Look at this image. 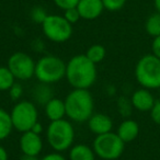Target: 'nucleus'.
Masks as SVG:
<instances>
[{
    "label": "nucleus",
    "instance_id": "2eb2a0df",
    "mask_svg": "<svg viewBox=\"0 0 160 160\" xmlns=\"http://www.w3.org/2000/svg\"><path fill=\"white\" fill-rule=\"evenodd\" d=\"M118 137L126 144V142H131L135 139L139 134V126H138L137 122L134 120H125L120 124L118 128Z\"/></svg>",
    "mask_w": 160,
    "mask_h": 160
},
{
    "label": "nucleus",
    "instance_id": "423d86ee",
    "mask_svg": "<svg viewBox=\"0 0 160 160\" xmlns=\"http://www.w3.org/2000/svg\"><path fill=\"white\" fill-rule=\"evenodd\" d=\"M13 128L20 133L31 131L32 127L38 122V112L35 104L31 101H19L12 108L11 112Z\"/></svg>",
    "mask_w": 160,
    "mask_h": 160
},
{
    "label": "nucleus",
    "instance_id": "2f4dec72",
    "mask_svg": "<svg viewBox=\"0 0 160 160\" xmlns=\"http://www.w3.org/2000/svg\"><path fill=\"white\" fill-rule=\"evenodd\" d=\"M0 160H8V152L5 147L0 145Z\"/></svg>",
    "mask_w": 160,
    "mask_h": 160
},
{
    "label": "nucleus",
    "instance_id": "1a4fd4ad",
    "mask_svg": "<svg viewBox=\"0 0 160 160\" xmlns=\"http://www.w3.org/2000/svg\"><path fill=\"white\" fill-rule=\"evenodd\" d=\"M35 64L33 58L23 52H16L8 59L7 67L10 69L16 79L29 80L35 73Z\"/></svg>",
    "mask_w": 160,
    "mask_h": 160
},
{
    "label": "nucleus",
    "instance_id": "7ed1b4c3",
    "mask_svg": "<svg viewBox=\"0 0 160 160\" xmlns=\"http://www.w3.org/2000/svg\"><path fill=\"white\" fill-rule=\"evenodd\" d=\"M46 139L56 152L66 151L72 146L75 140V128L72 124L65 118L54 121L49 123L46 129Z\"/></svg>",
    "mask_w": 160,
    "mask_h": 160
},
{
    "label": "nucleus",
    "instance_id": "20e7f679",
    "mask_svg": "<svg viewBox=\"0 0 160 160\" xmlns=\"http://www.w3.org/2000/svg\"><path fill=\"white\" fill-rule=\"evenodd\" d=\"M34 76L41 83L53 85L66 76V64L57 56L45 55L36 62Z\"/></svg>",
    "mask_w": 160,
    "mask_h": 160
},
{
    "label": "nucleus",
    "instance_id": "ddd939ff",
    "mask_svg": "<svg viewBox=\"0 0 160 160\" xmlns=\"http://www.w3.org/2000/svg\"><path fill=\"white\" fill-rule=\"evenodd\" d=\"M131 102L133 108L142 112L151 111L152 107L155 105V100L150 92L147 89H139L136 90L131 98Z\"/></svg>",
    "mask_w": 160,
    "mask_h": 160
},
{
    "label": "nucleus",
    "instance_id": "a878e982",
    "mask_svg": "<svg viewBox=\"0 0 160 160\" xmlns=\"http://www.w3.org/2000/svg\"><path fill=\"white\" fill-rule=\"evenodd\" d=\"M54 3L62 10H68L70 8H76L80 0H53Z\"/></svg>",
    "mask_w": 160,
    "mask_h": 160
},
{
    "label": "nucleus",
    "instance_id": "f257e3e1",
    "mask_svg": "<svg viewBox=\"0 0 160 160\" xmlns=\"http://www.w3.org/2000/svg\"><path fill=\"white\" fill-rule=\"evenodd\" d=\"M66 79L73 89H89L97 80V67L85 54L76 55L66 64Z\"/></svg>",
    "mask_w": 160,
    "mask_h": 160
},
{
    "label": "nucleus",
    "instance_id": "b1692460",
    "mask_svg": "<svg viewBox=\"0 0 160 160\" xmlns=\"http://www.w3.org/2000/svg\"><path fill=\"white\" fill-rule=\"evenodd\" d=\"M47 16H48V14L46 13L45 9L42 7H35V8H33L31 11V19L34 22L41 23V24L44 22V20L46 19Z\"/></svg>",
    "mask_w": 160,
    "mask_h": 160
},
{
    "label": "nucleus",
    "instance_id": "412c9836",
    "mask_svg": "<svg viewBox=\"0 0 160 160\" xmlns=\"http://www.w3.org/2000/svg\"><path fill=\"white\" fill-rule=\"evenodd\" d=\"M105 54H107V51H105L104 46H102V45H100V44H94L88 48L87 53H86L85 55L87 56L93 64L97 65L104 59Z\"/></svg>",
    "mask_w": 160,
    "mask_h": 160
},
{
    "label": "nucleus",
    "instance_id": "39448f33",
    "mask_svg": "<svg viewBox=\"0 0 160 160\" xmlns=\"http://www.w3.org/2000/svg\"><path fill=\"white\" fill-rule=\"evenodd\" d=\"M135 77L145 89L160 88V59L153 54L145 55L136 65Z\"/></svg>",
    "mask_w": 160,
    "mask_h": 160
},
{
    "label": "nucleus",
    "instance_id": "dca6fc26",
    "mask_svg": "<svg viewBox=\"0 0 160 160\" xmlns=\"http://www.w3.org/2000/svg\"><path fill=\"white\" fill-rule=\"evenodd\" d=\"M69 160H96V153L91 147L78 144L69 150Z\"/></svg>",
    "mask_w": 160,
    "mask_h": 160
},
{
    "label": "nucleus",
    "instance_id": "c756f323",
    "mask_svg": "<svg viewBox=\"0 0 160 160\" xmlns=\"http://www.w3.org/2000/svg\"><path fill=\"white\" fill-rule=\"evenodd\" d=\"M40 160H66V158L62 155H60V152H51L48 155L44 156L43 158H41Z\"/></svg>",
    "mask_w": 160,
    "mask_h": 160
},
{
    "label": "nucleus",
    "instance_id": "7c9ffc66",
    "mask_svg": "<svg viewBox=\"0 0 160 160\" xmlns=\"http://www.w3.org/2000/svg\"><path fill=\"white\" fill-rule=\"evenodd\" d=\"M31 131H32V132H34V133H36V134H40V135H41V133L43 132V126H42V124H41L40 122H38L35 125H34L33 127H32Z\"/></svg>",
    "mask_w": 160,
    "mask_h": 160
},
{
    "label": "nucleus",
    "instance_id": "9b49d317",
    "mask_svg": "<svg viewBox=\"0 0 160 160\" xmlns=\"http://www.w3.org/2000/svg\"><path fill=\"white\" fill-rule=\"evenodd\" d=\"M80 18L85 20H96L102 14L104 7L102 0H80L77 5Z\"/></svg>",
    "mask_w": 160,
    "mask_h": 160
},
{
    "label": "nucleus",
    "instance_id": "4468645a",
    "mask_svg": "<svg viewBox=\"0 0 160 160\" xmlns=\"http://www.w3.org/2000/svg\"><path fill=\"white\" fill-rule=\"evenodd\" d=\"M45 115L51 122L59 121L66 116V107L65 101L58 98H52L46 104L44 105Z\"/></svg>",
    "mask_w": 160,
    "mask_h": 160
},
{
    "label": "nucleus",
    "instance_id": "9d476101",
    "mask_svg": "<svg viewBox=\"0 0 160 160\" xmlns=\"http://www.w3.org/2000/svg\"><path fill=\"white\" fill-rule=\"evenodd\" d=\"M19 144H20L22 155L36 156L38 157L43 149V139L41 135L32 131L22 133Z\"/></svg>",
    "mask_w": 160,
    "mask_h": 160
},
{
    "label": "nucleus",
    "instance_id": "f8f14e48",
    "mask_svg": "<svg viewBox=\"0 0 160 160\" xmlns=\"http://www.w3.org/2000/svg\"><path fill=\"white\" fill-rule=\"evenodd\" d=\"M87 122L90 132L93 133L96 136L110 133L113 128L112 118L109 115L103 113H93Z\"/></svg>",
    "mask_w": 160,
    "mask_h": 160
},
{
    "label": "nucleus",
    "instance_id": "cd10ccee",
    "mask_svg": "<svg viewBox=\"0 0 160 160\" xmlns=\"http://www.w3.org/2000/svg\"><path fill=\"white\" fill-rule=\"evenodd\" d=\"M150 115L153 122H155L156 124L160 125V101L155 103V105H153L150 111Z\"/></svg>",
    "mask_w": 160,
    "mask_h": 160
},
{
    "label": "nucleus",
    "instance_id": "6e6552de",
    "mask_svg": "<svg viewBox=\"0 0 160 160\" xmlns=\"http://www.w3.org/2000/svg\"><path fill=\"white\" fill-rule=\"evenodd\" d=\"M42 30L44 35L54 43H64L72 35V24L59 14H48L42 23Z\"/></svg>",
    "mask_w": 160,
    "mask_h": 160
},
{
    "label": "nucleus",
    "instance_id": "0eeeda50",
    "mask_svg": "<svg viewBox=\"0 0 160 160\" xmlns=\"http://www.w3.org/2000/svg\"><path fill=\"white\" fill-rule=\"evenodd\" d=\"M125 142L116 133H107L94 138L92 149L96 156L103 160H115L122 156Z\"/></svg>",
    "mask_w": 160,
    "mask_h": 160
},
{
    "label": "nucleus",
    "instance_id": "f03ea898",
    "mask_svg": "<svg viewBox=\"0 0 160 160\" xmlns=\"http://www.w3.org/2000/svg\"><path fill=\"white\" fill-rule=\"evenodd\" d=\"M64 101L66 116L73 122H87L94 113V100L88 89H73Z\"/></svg>",
    "mask_w": 160,
    "mask_h": 160
},
{
    "label": "nucleus",
    "instance_id": "4be33fe9",
    "mask_svg": "<svg viewBox=\"0 0 160 160\" xmlns=\"http://www.w3.org/2000/svg\"><path fill=\"white\" fill-rule=\"evenodd\" d=\"M103 7L105 10L115 12L121 10L126 3V0H102Z\"/></svg>",
    "mask_w": 160,
    "mask_h": 160
},
{
    "label": "nucleus",
    "instance_id": "bb28decb",
    "mask_svg": "<svg viewBox=\"0 0 160 160\" xmlns=\"http://www.w3.org/2000/svg\"><path fill=\"white\" fill-rule=\"evenodd\" d=\"M9 94L13 101H19L23 96V87L20 83L16 82L9 90Z\"/></svg>",
    "mask_w": 160,
    "mask_h": 160
},
{
    "label": "nucleus",
    "instance_id": "473e14b6",
    "mask_svg": "<svg viewBox=\"0 0 160 160\" xmlns=\"http://www.w3.org/2000/svg\"><path fill=\"white\" fill-rule=\"evenodd\" d=\"M20 160H40L36 156H29V155H22Z\"/></svg>",
    "mask_w": 160,
    "mask_h": 160
},
{
    "label": "nucleus",
    "instance_id": "72a5a7b5",
    "mask_svg": "<svg viewBox=\"0 0 160 160\" xmlns=\"http://www.w3.org/2000/svg\"><path fill=\"white\" fill-rule=\"evenodd\" d=\"M155 8L157 10V12L160 13V0H155Z\"/></svg>",
    "mask_w": 160,
    "mask_h": 160
},
{
    "label": "nucleus",
    "instance_id": "393cba45",
    "mask_svg": "<svg viewBox=\"0 0 160 160\" xmlns=\"http://www.w3.org/2000/svg\"><path fill=\"white\" fill-rule=\"evenodd\" d=\"M64 18L66 19L69 23H71V24L78 22V21L81 19V18H80L79 12H78L77 7H76V8H70V9H68V10H65Z\"/></svg>",
    "mask_w": 160,
    "mask_h": 160
},
{
    "label": "nucleus",
    "instance_id": "f3484780",
    "mask_svg": "<svg viewBox=\"0 0 160 160\" xmlns=\"http://www.w3.org/2000/svg\"><path fill=\"white\" fill-rule=\"evenodd\" d=\"M13 129L11 115L6 110L0 109V140H3L11 134Z\"/></svg>",
    "mask_w": 160,
    "mask_h": 160
},
{
    "label": "nucleus",
    "instance_id": "a211bd4d",
    "mask_svg": "<svg viewBox=\"0 0 160 160\" xmlns=\"http://www.w3.org/2000/svg\"><path fill=\"white\" fill-rule=\"evenodd\" d=\"M16 83V77L8 67L0 66V92L9 91Z\"/></svg>",
    "mask_w": 160,
    "mask_h": 160
},
{
    "label": "nucleus",
    "instance_id": "c85d7f7f",
    "mask_svg": "<svg viewBox=\"0 0 160 160\" xmlns=\"http://www.w3.org/2000/svg\"><path fill=\"white\" fill-rule=\"evenodd\" d=\"M151 48H152L153 55L160 59V36H157V38H153Z\"/></svg>",
    "mask_w": 160,
    "mask_h": 160
},
{
    "label": "nucleus",
    "instance_id": "5701e85b",
    "mask_svg": "<svg viewBox=\"0 0 160 160\" xmlns=\"http://www.w3.org/2000/svg\"><path fill=\"white\" fill-rule=\"evenodd\" d=\"M132 104L131 100L126 99L125 97H121L118 101V112L122 114L123 116H128L132 112Z\"/></svg>",
    "mask_w": 160,
    "mask_h": 160
},
{
    "label": "nucleus",
    "instance_id": "aec40b11",
    "mask_svg": "<svg viewBox=\"0 0 160 160\" xmlns=\"http://www.w3.org/2000/svg\"><path fill=\"white\" fill-rule=\"evenodd\" d=\"M146 32L153 38L160 36V13H153L147 19L146 24H145Z\"/></svg>",
    "mask_w": 160,
    "mask_h": 160
},
{
    "label": "nucleus",
    "instance_id": "6ab92c4d",
    "mask_svg": "<svg viewBox=\"0 0 160 160\" xmlns=\"http://www.w3.org/2000/svg\"><path fill=\"white\" fill-rule=\"evenodd\" d=\"M33 97L35 101L40 104H46L53 97V91L49 88V85H45V83H41L40 86L35 88L33 92Z\"/></svg>",
    "mask_w": 160,
    "mask_h": 160
}]
</instances>
